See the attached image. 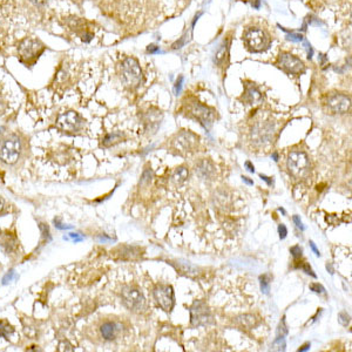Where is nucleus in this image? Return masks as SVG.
<instances>
[{
	"instance_id": "obj_44",
	"label": "nucleus",
	"mask_w": 352,
	"mask_h": 352,
	"mask_svg": "<svg viewBox=\"0 0 352 352\" xmlns=\"http://www.w3.org/2000/svg\"><path fill=\"white\" fill-rule=\"evenodd\" d=\"M309 349H310V343H307L306 345H303L302 347H299L298 351H307V350H309Z\"/></svg>"
},
{
	"instance_id": "obj_39",
	"label": "nucleus",
	"mask_w": 352,
	"mask_h": 352,
	"mask_svg": "<svg viewBox=\"0 0 352 352\" xmlns=\"http://www.w3.org/2000/svg\"><path fill=\"white\" fill-rule=\"evenodd\" d=\"M310 246L311 249H313V252L316 254V256H321V253H319V250L317 249V246H316V244L313 241H310Z\"/></svg>"
},
{
	"instance_id": "obj_23",
	"label": "nucleus",
	"mask_w": 352,
	"mask_h": 352,
	"mask_svg": "<svg viewBox=\"0 0 352 352\" xmlns=\"http://www.w3.org/2000/svg\"><path fill=\"white\" fill-rule=\"evenodd\" d=\"M177 263V270L180 271V273H182L187 276H190V277H193V276H196L198 273V269L196 267H194L193 264L187 263V262H176Z\"/></svg>"
},
{
	"instance_id": "obj_3",
	"label": "nucleus",
	"mask_w": 352,
	"mask_h": 352,
	"mask_svg": "<svg viewBox=\"0 0 352 352\" xmlns=\"http://www.w3.org/2000/svg\"><path fill=\"white\" fill-rule=\"evenodd\" d=\"M45 45L39 39L26 38L19 43L18 53H19V60L25 66H33L37 63L40 56L45 52Z\"/></svg>"
},
{
	"instance_id": "obj_9",
	"label": "nucleus",
	"mask_w": 352,
	"mask_h": 352,
	"mask_svg": "<svg viewBox=\"0 0 352 352\" xmlns=\"http://www.w3.org/2000/svg\"><path fill=\"white\" fill-rule=\"evenodd\" d=\"M288 169L296 179H304L310 172V160L304 152L295 150L288 155Z\"/></svg>"
},
{
	"instance_id": "obj_28",
	"label": "nucleus",
	"mask_w": 352,
	"mask_h": 352,
	"mask_svg": "<svg viewBox=\"0 0 352 352\" xmlns=\"http://www.w3.org/2000/svg\"><path fill=\"white\" fill-rule=\"evenodd\" d=\"M310 290L316 293H318V295H324L325 293L324 286L319 284V283H313V284H310Z\"/></svg>"
},
{
	"instance_id": "obj_33",
	"label": "nucleus",
	"mask_w": 352,
	"mask_h": 352,
	"mask_svg": "<svg viewBox=\"0 0 352 352\" xmlns=\"http://www.w3.org/2000/svg\"><path fill=\"white\" fill-rule=\"evenodd\" d=\"M278 234H279V238L281 239H284L286 237V235H288V229H286L284 224H279L278 226Z\"/></svg>"
},
{
	"instance_id": "obj_20",
	"label": "nucleus",
	"mask_w": 352,
	"mask_h": 352,
	"mask_svg": "<svg viewBox=\"0 0 352 352\" xmlns=\"http://www.w3.org/2000/svg\"><path fill=\"white\" fill-rule=\"evenodd\" d=\"M235 323L242 329H254L257 325V319L253 315H241L235 319Z\"/></svg>"
},
{
	"instance_id": "obj_6",
	"label": "nucleus",
	"mask_w": 352,
	"mask_h": 352,
	"mask_svg": "<svg viewBox=\"0 0 352 352\" xmlns=\"http://www.w3.org/2000/svg\"><path fill=\"white\" fill-rule=\"evenodd\" d=\"M122 303L127 309L135 314H141L147 309V300L143 293L135 285H125L121 290Z\"/></svg>"
},
{
	"instance_id": "obj_43",
	"label": "nucleus",
	"mask_w": 352,
	"mask_h": 352,
	"mask_svg": "<svg viewBox=\"0 0 352 352\" xmlns=\"http://www.w3.org/2000/svg\"><path fill=\"white\" fill-rule=\"evenodd\" d=\"M242 180H243V182L246 183V184H249V186H253V184H254V181H253V180H250L249 177L243 176V177H242Z\"/></svg>"
},
{
	"instance_id": "obj_27",
	"label": "nucleus",
	"mask_w": 352,
	"mask_h": 352,
	"mask_svg": "<svg viewBox=\"0 0 352 352\" xmlns=\"http://www.w3.org/2000/svg\"><path fill=\"white\" fill-rule=\"evenodd\" d=\"M338 322L342 324L343 326H347L350 324V315L345 313V311H342V313H339L338 315Z\"/></svg>"
},
{
	"instance_id": "obj_32",
	"label": "nucleus",
	"mask_w": 352,
	"mask_h": 352,
	"mask_svg": "<svg viewBox=\"0 0 352 352\" xmlns=\"http://www.w3.org/2000/svg\"><path fill=\"white\" fill-rule=\"evenodd\" d=\"M286 39L291 40V41H295V42H299L303 40V35L298 33H290L286 35Z\"/></svg>"
},
{
	"instance_id": "obj_38",
	"label": "nucleus",
	"mask_w": 352,
	"mask_h": 352,
	"mask_svg": "<svg viewBox=\"0 0 352 352\" xmlns=\"http://www.w3.org/2000/svg\"><path fill=\"white\" fill-rule=\"evenodd\" d=\"M244 166H245V168L248 169V172H250V173H255V167L253 166V163H252V162H250V161H246V162L244 163Z\"/></svg>"
},
{
	"instance_id": "obj_13",
	"label": "nucleus",
	"mask_w": 352,
	"mask_h": 352,
	"mask_svg": "<svg viewBox=\"0 0 352 352\" xmlns=\"http://www.w3.org/2000/svg\"><path fill=\"white\" fill-rule=\"evenodd\" d=\"M277 66L288 74L299 75L306 72V65L303 61L289 52L279 53L277 58Z\"/></svg>"
},
{
	"instance_id": "obj_31",
	"label": "nucleus",
	"mask_w": 352,
	"mask_h": 352,
	"mask_svg": "<svg viewBox=\"0 0 352 352\" xmlns=\"http://www.w3.org/2000/svg\"><path fill=\"white\" fill-rule=\"evenodd\" d=\"M152 177H153V173H152V170L150 169L144 170L143 175H142V179H141V182H142V184L149 183L150 181H152Z\"/></svg>"
},
{
	"instance_id": "obj_24",
	"label": "nucleus",
	"mask_w": 352,
	"mask_h": 352,
	"mask_svg": "<svg viewBox=\"0 0 352 352\" xmlns=\"http://www.w3.org/2000/svg\"><path fill=\"white\" fill-rule=\"evenodd\" d=\"M227 51H228V43L224 41L222 45L220 46V48L216 51V54H215V63L217 65H220V64H222L223 63V60H224V58H226L227 56Z\"/></svg>"
},
{
	"instance_id": "obj_45",
	"label": "nucleus",
	"mask_w": 352,
	"mask_h": 352,
	"mask_svg": "<svg viewBox=\"0 0 352 352\" xmlns=\"http://www.w3.org/2000/svg\"><path fill=\"white\" fill-rule=\"evenodd\" d=\"M4 134H5V128H4V127H0V142H2L4 139Z\"/></svg>"
},
{
	"instance_id": "obj_12",
	"label": "nucleus",
	"mask_w": 352,
	"mask_h": 352,
	"mask_svg": "<svg viewBox=\"0 0 352 352\" xmlns=\"http://www.w3.org/2000/svg\"><path fill=\"white\" fill-rule=\"evenodd\" d=\"M190 323L195 328L210 325L214 322V317L210 308L203 300H196L190 307Z\"/></svg>"
},
{
	"instance_id": "obj_7",
	"label": "nucleus",
	"mask_w": 352,
	"mask_h": 352,
	"mask_svg": "<svg viewBox=\"0 0 352 352\" xmlns=\"http://www.w3.org/2000/svg\"><path fill=\"white\" fill-rule=\"evenodd\" d=\"M85 119L75 111H67L61 113L57 118V128L67 134H75L81 132L85 127Z\"/></svg>"
},
{
	"instance_id": "obj_37",
	"label": "nucleus",
	"mask_w": 352,
	"mask_h": 352,
	"mask_svg": "<svg viewBox=\"0 0 352 352\" xmlns=\"http://www.w3.org/2000/svg\"><path fill=\"white\" fill-rule=\"evenodd\" d=\"M30 2L33 4V5L40 7V6H45L46 4L49 2V0H30Z\"/></svg>"
},
{
	"instance_id": "obj_30",
	"label": "nucleus",
	"mask_w": 352,
	"mask_h": 352,
	"mask_svg": "<svg viewBox=\"0 0 352 352\" xmlns=\"http://www.w3.org/2000/svg\"><path fill=\"white\" fill-rule=\"evenodd\" d=\"M286 333H288V329H286L284 317H283L281 324H279L278 330H277V337H285Z\"/></svg>"
},
{
	"instance_id": "obj_46",
	"label": "nucleus",
	"mask_w": 352,
	"mask_h": 352,
	"mask_svg": "<svg viewBox=\"0 0 352 352\" xmlns=\"http://www.w3.org/2000/svg\"><path fill=\"white\" fill-rule=\"evenodd\" d=\"M271 158H273L275 161H278V154L277 153H274L273 155H271Z\"/></svg>"
},
{
	"instance_id": "obj_22",
	"label": "nucleus",
	"mask_w": 352,
	"mask_h": 352,
	"mask_svg": "<svg viewBox=\"0 0 352 352\" xmlns=\"http://www.w3.org/2000/svg\"><path fill=\"white\" fill-rule=\"evenodd\" d=\"M188 176H189V170L186 167H179L175 169V172L172 175V182L176 186H181L186 182Z\"/></svg>"
},
{
	"instance_id": "obj_10",
	"label": "nucleus",
	"mask_w": 352,
	"mask_h": 352,
	"mask_svg": "<svg viewBox=\"0 0 352 352\" xmlns=\"http://www.w3.org/2000/svg\"><path fill=\"white\" fill-rule=\"evenodd\" d=\"M324 105L331 113L344 114L351 110V97L340 92L328 93L324 99Z\"/></svg>"
},
{
	"instance_id": "obj_14",
	"label": "nucleus",
	"mask_w": 352,
	"mask_h": 352,
	"mask_svg": "<svg viewBox=\"0 0 352 352\" xmlns=\"http://www.w3.org/2000/svg\"><path fill=\"white\" fill-rule=\"evenodd\" d=\"M154 298L158 306L165 310L166 313H170L175 306V293L172 285L160 284L154 289Z\"/></svg>"
},
{
	"instance_id": "obj_36",
	"label": "nucleus",
	"mask_w": 352,
	"mask_h": 352,
	"mask_svg": "<svg viewBox=\"0 0 352 352\" xmlns=\"http://www.w3.org/2000/svg\"><path fill=\"white\" fill-rule=\"evenodd\" d=\"M182 82H183V78L182 77H180L179 79H177V81L175 83V93L176 94L180 93L181 87H182Z\"/></svg>"
},
{
	"instance_id": "obj_34",
	"label": "nucleus",
	"mask_w": 352,
	"mask_h": 352,
	"mask_svg": "<svg viewBox=\"0 0 352 352\" xmlns=\"http://www.w3.org/2000/svg\"><path fill=\"white\" fill-rule=\"evenodd\" d=\"M300 269H302L307 275H310L313 276V277H316V274H314L313 269H311V267L308 263H304L303 266H300Z\"/></svg>"
},
{
	"instance_id": "obj_17",
	"label": "nucleus",
	"mask_w": 352,
	"mask_h": 352,
	"mask_svg": "<svg viewBox=\"0 0 352 352\" xmlns=\"http://www.w3.org/2000/svg\"><path fill=\"white\" fill-rule=\"evenodd\" d=\"M195 172L197 174L199 179L202 180H212L213 176L215 175V167L209 160L203 159L197 162L196 165Z\"/></svg>"
},
{
	"instance_id": "obj_15",
	"label": "nucleus",
	"mask_w": 352,
	"mask_h": 352,
	"mask_svg": "<svg viewBox=\"0 0 352 352\" xmlns=\"http://www.w3.org/2000/svg\"><path fill=\"white\" fill-rule=\"evenodd\" d=\"M162 121V112L157 108H150L146 114L143 115V125L144 129L148 134L153 135L158 132L160 125Z\"/></svg>"
},
{
	"instance_id": "obj_35",
	"label": "nucleus",
	"mask_w": 352,
	"mask_h": 352,
	"mask_svg": "<svg viewBox=\"0 0 352 352\" xmlns=\"http://www.w3.org/2000/svg\"><path fill=\"white\" fill-rule=\"evenodd\" d=\"M293 222H295V224L297 226V228H298V229L304 230V226H303L302 221H300V219L297 215L293 216Z\"/></svg>"
},
{
	"instance_id": "obj_42",
	"label": "nucleus",
	"mask_w": 352,
	"mask_h": 352,
	"mask_svg": "<svg viewBox=\"0 0 352 352\" xmlns=\"http://www.w3.org/2000/svg\"><path fill=\"white\" fill-rule=\"evenodd\" d=\"M306 46H307V49H308V56H309V58L313 57V48H311V46L309 45V42L306 41Z\"/></svg>"
},
{
	"instance_id": "obj_8",
	"label": "nucleus",
	"mask_w": 352,
	"mask_h": 352,
	"mask_svg": "<svg viewBox=\"0 0 352 352\" xmlns=\"http://www.w3.org/2000/svg\"><path fill=\"white\" fill-rule=\"evenodd\" d=\"M198 141L199 137L196 134L190 132V130H183V132L177 133L173 137L172 142H170V147L176 153L186 155L193 153L196 148H197Z\"/></svg>"
},
{
	"instance_id": "obj_5",
	"label": "nucleus",
	"mask_w": 352,
	"mask_h": 352,
	"mask_svg": "<svg viewBox=\"0 0 352 352\" xmlns=\"http://www.w3.org/2000/svg\"><path fill=\"white\" fill-rule=\"evenodd\" d=\"M23 144L17 134H11L0 142V160L6 165H14L20 158Z\"/></svg>"
},
{
	"instance_id": "obj_29",
	"label": "nucleus",
	"mask_w": 352,
	"mask_h": 352,
	"mask_svg": "<svg viewBox=\"0 0 352 352\" xmlns=\"http://www.w3.org/2000/svg\"><path fill=\"white\" fill-rule=\"evenodd\" d=\"M290 253H291L293 259L298 260V259H300V257H302L303 250L299 245H295V246H292V248H290Z\"/></svg>"
},
{
	"instance_id": "obj_4",
	"label": "nucleus",
	"mask_w": 352,
	"mask_h": 352,
	"mask_svg": "<svg viewBox=\"0 0 352 352\" xmlns=\"http://www.w3.org/2000/svg\"><path fill=\"white\" fill-rule=\"evenodd\" d=\"M270 37L260 27H248L243 32V43L253 53H260L269 48Z\"/></svg>"
},
{
	"instance_id": "obj_25",
	"label": "nucleus",
	"mask_w": 352,
	"mask_h": 352,
	"mask_svg": "<svg viewBox=\"0 0 352 352\" xmlns=\"http://www.w3.org/2000/svg\"><path fill=\"white\" fill-rule=\"evenodd\" d=\"M260 283H261V290H262V292L268 295L270 291V276L269 275L261 276Z\"/></svg>"
},
{
	"instance_id": "obj_1",
	"label": "nucleus",
	"mask_w": 352,
	"mask_h": 352,
	"mask_svg": "<svg viewBox=\"0 0 352 352\" xmlns=\"http://www.w3.org/2000/svg\"><path fill=\"white\" fill-rule=\"evenodd\" d=\"M120 77H121V81L127 88H139L143 80V73L139 61L133 57L125 58L122 60L121 66H120Z\"/></svg>"
},
{
	"instance_id": "obj_26",
	"label": "nucleus",
	"mask_w": 352,
	"mask_h": 352,
	"mask_svg": "<svg viewBox=\"0 0 352 352\" xmlns=\"http://www.w3.org/2000/svg\"><path fill=\"white\" fill-rule=\"evenodd\" d=\"M273 350L276 351H284L285 350V340L284 337H277L273 343Z\"/></svg>"
},
{
	"instance_id": "obj_19",
	"label": "nucleus",
	"mask_w": 352,
	"mask_h": 352,
	"mask_svg": "<svg viewBox=\"0 0 352 352\" xmlns=\"http://www.w3.org/2000/svg\"><path fill=\"white\" fill-rule=\"evenodd\" d=\"M262 93H261V90L255 86V83H248V85H245L243 100H244L246 104L257 105L262 101Z\"/></svg>"
},
{
	"instance_id": "obj_40",
	"label": "nucleus",
	"mask_w": 352,
	"mask_h": 352,
	"mask_svg": "<svg viewBox=\"0 0 352 352\" xmlns=\"http://www.w3.org/2000/svg\"><path fill=\"white\" fill-rule=\"evenodd\" d=\"M260 177H261V179H262V180L266 181V182H267L268 184H269V186H271V184H273V180H271V177H268V176H266V175H262V174H261Z\"/></svg>"
},
{
	"instance_id": "obj_47",
	"label": "nucleus",
	"mask_w": 352,
	"mask_h": 352,
	"mask_svg": "<svg viewBox=\"0 0 352 352\" xmlns=\"http://www.w3.org/2000/svg\"><path fill=\"white\" fill-rule=\"evenodd\" d=\"M3 208H4V201L2 198H0V212H2Z\"/></svg>"
},
{
	"instance_id": "obj_16",
	"label": "nucleus",
	"mask_w": 352,
	"mask_h": 352,
	"mask_svg": "<svg viewBox=\"0 0 352 352\" xmlns=\"http://www.w3.org/2000/svg\"><path fill=\"white\" fill-rule=\"evenodd\" d=\"M120 331H121V326L117 322L108 321L100 326L101 337L105 340H114L119 336Z\"/></svg>"
},
{
	"instance_id": "obj_11",
	"label": "nucleus",
	"mask_w": 352,
	"mask_h": 352,
	"mask_svg": "<svg viewBox=\"0 0 352 352\" xmlns=\"http://www.w3.org/2000/svg\"><path fill=\"white\" fill-rule=\"evenodd\" d=\"M275 133V126L271 122H257L256 125H254L250 132V139L252 142L257 147L266 146V144L270 143L271 140L274 137Z\"/></svg>"
},
{
	"instance_id": "obj_18",
	"label": "nucleus",
	"mask_w": 352,
	"mask_h": 352,
	"mask_svg": "<svg viewBox=\"0 0 352 352\" xmlns=\"http://www.w3.org/2000/svg\"><path fill=\"white\" fill-rule=\"evenodd\" d=\"M115 255H118L121 260L125 261H134L140 259L142 256V250L137 246H130V245H123L119 246L115 250Z\"/></svg>"
},
{
	"instance_id": "obj_2",
	"label": "nucleus",
	"mask_w": 352,
	"mask_h": 352,
	"mask_svg": "<svg viewBox=\"0 0 352 352\" xmlns=\"http://www.w3.org/2000/svg\"><path fill=\"white\" fill-rule=\"evenodd\" d=\"M183 111L188 117L196 120L199 125L209 129L215 121L216 112L206 105H203L196 99H189L183 104Z\"/></svg>"
},
{
	"instance_id": "obj_21",
	"label": "nucleus",
	"mask_w": 352,
	"mask_h": 352,
	"mask_svg": "<svg viewBox=\"0 0 352 352\" xmlns=\"http://www.w3.org/2000/svg\"><path fill=\"white\" fill-rule=\"evenodd\" d=\"M125 139H126V136L122 132L111 133V134H107V135L104 137L103 144H104V147L110 148V147L115 146V144H118L120 142H123Z\"/></svg>"
},
{
	"instance_id": "obj_41",
	"label": "nucleus",
	"mask_w": 352,
	"mask_h": 352,
	"mask_svg": "<svg viewBox=\"0 0 352 352\" xmlns=\"http://www.w3.org/2000/svg\"><path fill=\"white\" fill-rule=\"evenodd\" d=\"M148 52H149V53H157V52H159V47L155 46V45L148 46Z\"/></svg>"
}]
</instances>
